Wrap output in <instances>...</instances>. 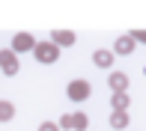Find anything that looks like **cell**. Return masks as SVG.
<instances>
[{
	"mask_svg": "<svg viewBox=\"0 0 146 131\" xmlns=\"http://www.w3.org/2000/svg\"><path fill=\"white\" fill-rule=\"evenodd\" d=\"M116 48H119V51H131V39H119Z\"/></svg>",
	"mask_w": 146,
	"mask_h": 131,
	"instance_id": "3",
	"label": "cell"
},
{
	"mask_svg": "<svg viewBox=\"0 0 146 131\" xmlns=\"http://www.w3.org/2000/svg\"><path fill=\"white\" fill-rule=\"evenodd\" d=\"M110 60H113L110 51H98V54H96V63H98V66H110Z\"/></svg>",
	"mask_w": 146,
	"mask_h": 131,
	"instance_id": "1",
	"label": "cell"
},
{
	"mask_svg": "<svg viewBox=\"0 0 146 131\" xmlns=\"http://www.w3.org/2000/svg\"><path fill=\"white\" fill-rule=\"evenodd\" d=\"M113 87H116V89L125 87V77H122V75H113Z\"/></svg>",
	"mask_w": 146,
	"mask_h": 131,
	"instance_id": "4",
	"label": "cell"
},
{
	"mask_svg": "<svg viewBox=\"0 0 146 131\" xmlns=\"http://www.w3.org/2000/svg\"><path fill=\"white\" fill-rule=\"evenodd\" d=\"M39 60L51 63V60H54V51H51V48H39Z\"/></svg>",
	"mask_w": 146,
	"mask_h": 131,
	"instance_id": "2",
	"label": "cell"
}]
</instances>
